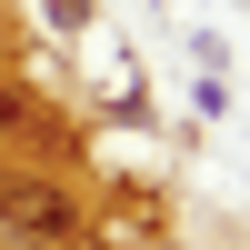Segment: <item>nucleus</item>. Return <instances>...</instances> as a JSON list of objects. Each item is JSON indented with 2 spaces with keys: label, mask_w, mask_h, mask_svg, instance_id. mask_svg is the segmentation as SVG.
I'll list each match as a JSON object with an SVG mask.
<instances>
[{
  "label": "nucleus",
  "mask_w": 250,
  "mask_h": 250,
  "mask_svg": "<svg viewBox=\"0 0 250 250\" xmlns=\"http://www.w3.org/2000/svg\"><path fill=\"white\" fill-rule=\"evenodd\" d=\"M0 250H50V240H20V230H0Z\"/></svg>",
  "instance_id": "nucleus-4"
},
{
  "label": "nucleus",
  "mask_w": 250,
  "mask_h": 250,
  "mask_svg": "<svg viewBox=\"0 0 250 250\" xmlns=\"http://www.w3.org/2000/svg\"><path fill=\"white\" fill-rule=\"evenodd\" d=\"M0 130H10V140H40V130H50V120H40V110H30V100H20V90H10V80H0Z\"/></svg>",
  "instance_id": "nucleus-2"
},
{
  "label": "nucleus",
  "mask_w": 250,
  "mask_h": 250,
  "mask_svg": "<svg viewBox=\"0 0 250 250\" xmlns=\"http://www.w3.org/2000/svg\"><path fill=\"white\" fill-rule=\"evenodd\" d=\"M0 230L60 250V240L80 230V210H70V190H60V180H20V170H0Z\"/></svg>",
  "instance_id": "nucleus-1"
},
{
  "label": "nucleus",
  "mask_w": 250,
  "mask_h": 250,
  "mask_svg": "<svg viewBox=\"0 0 250 250\" xmlns=\"http://www.w3.org/2000/svg\"><path fill=\"white\" fill-rule=\"evenodd\" d=\"M50 20H60V30H80V20H90V0H50Z\"/></svg>",
  "instance_id": "nucleus-3"
}]
</instances>
